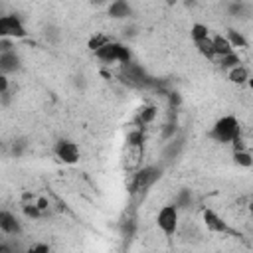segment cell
Wrapping results in <instances>:
<instances>
[{
  "label": "cell",
  "instance_id": "obj_1",
  "mask_svg": "<svg viewBox=\"0 0 253 253\" xmlns=\"http://www.w3.org/2000/svg\"><path fill=\"white\" fill-rule=\"evenodd\" d=\"M239 134H241V125H239L237 117H233V115H225V117L217 119L210 130V138L219 144H229Z\"/></svg>",
  "mask_w": 253,
  "mask_h": 253
},
{
  "label": "cell",
  "instance_id": "obj_2",
  "mask_svg": "<svg viewBox=\"0 0 253 253\" xmlns=\"http://www.w3.org/2000/svg\"><path fill=\"white\" fill-rule=\"evenodd\" d=\"M101 61H105V63H115V61H119L121 65L123 63H128L130 61V49L126 47V45H123V43H119V42H109V43H105L103 47H99L97 51H93Z\"/></svg>",
  "mask_w": 253,
  "mask_h": 253
},
{
  "label": "cell",
  "instance_id": "obj_3",
  "mask_svg": "<svg viewBox=\"0 0 253 253\" xmlns=\"http://www.w3.org/2000/svg\"><path fill=\"white\" fill-rule=\"evenodd\" d=\"M160 176H162V168H160V166H154V164H152V166H144V168H140V170L134 174L128 192H130V194L144 192V190H148Z\"/></svg>",
  "mask_w": 253,
  "mask_h": 253
},
{
  "label": "cell",
  "instance_id": "obj_4",
  "mask_svg": "<svg viewBox=\"0 0 253 253\" xmlns=\"http://www.w3.org/2000/svg\"><path fill=\"white\" fill-rule=\"evenodd\" d=\"M156 225L166 237H172L178 229V208L174 204L162 206L158 215H156Z\"/></svg>",
  "mask_w": 253,
  "mask_h": 253
},
{
  "label": "cell",
  "instance_id": "obj_5",
  "mask_svg": "<svg viewBox=\"0 0 253 253\" xmlns=\"http://www.w3.org/2000/svg\"><path fill=\"white\" fill-rule=\"evenodd\" d=\"M123 79L132 87H152V81H154L152 77H148L144 67L134 61L123 63Z\"/></svg>",
  "mask_w": 253,
  "mask_h": 253
},
{
  "label": "cell",
  "instance_id": "obj_6",
  "mask_svg": "<svg viewBox=\"0 0 253 253\" xmlns=\"http://www.w3.org/2000/svg\"><path fill=\"white\" fill-rule=\"evenodd\" d=\"M26 28L16 14H4L0 16V38H26Z\"/></svg>",
  "mask_w": 253,
  "mask_h": 253
},
{
  "label": "cell",
  "instance_id": "obj_7",
  "mask_svg": "<svg viewBox=\"0 0 253 253\" xmlns=\"http://www.w3.org/2000/svg\"><path fill=\"white\" fill-rule=\"evenodd\" d=\"M53 152H55V156L63 164H75V162H79V146L73 140H69V138L57 140L55 146H53Z\"/></svg>",
  "mask_w": 253,
  "mask_h": 253
},
{
  "label": "cell",
  "instance_id": "obj_8",
  "mask_svg": "<svg viewBox=\"0 0 253 253\" xmlns=\"http://www.w3.org/2000/svg\"><path fill=\"white\" fill-rule=\"evenodd\" d=\"M20 67H22V59H20V55L14 49L0 51V73L8 75V73L18 71Z\"/></svg>",
  "mask_w": 253,
  "mask_h": 253
},
{
  "label": "cell",
  "instance_id": "obj_9",
  "mask_svg": "<svg viewBox=\"0 0 253 253\" xmlns=\"http://www.w3.org/2000/svg\"><path fill=\"white\" fill-rule=\"evenodd\" d=\"M202 217H204V223L210 231L213 233H231V229L227 227V223L213 211V210H204L202 211Z\"/></svg>",
  "mask_w": 253,
  "mask_h": 253
},
{
  "label": "cell",
  "instance_id": "obj_10",
  "mask_svg": "<svg viewBox=\"0 0 253 253\" xmlns=\"http://www.w3.org/2000/svg\"><path fill=\"white\" fill-rule=\"evenodd\" d=\"M0 231L6 233V235H20L22 233V225L16 219L14 213H10L6 210H0Z\"/></svg>",
  "mask_w": 253,
  "mask_h": 253
},
{
  "label": "cell",
  "instance_id": "obj_11",
  "mask_svg": "<svg viewBox=\"0 0 253 253\" xmlns=\"http://www.w3.org/2000/svg\"><path fill=\"white\" fill-rule=\"evenodd\" d=\"M156 115H158V109H156L154 105H146V107L138 109V113H136V117H134V125H136L138 128H142V126L150 125V123L156 119Z\"/></svg>",
  "mask_w": 253,
  "mask_h": 253
},
{
  "label": "cell",
  "instance_id": "obj_12",
  "mask_svg": "<svg viewBox=\"0 0 253 253\" xmlns=\"http://www.w3.org/2000/svg\"><path fill=\"white\" fill-rule=\"evenodd\" d=\"M130 14H132V10H130V4L126 0H113L109 4V16L115 18V20L128 18Z\"/></svg>",
  "mask_w": 253,
  "mask_h": 253
},
{
  "label": "cell",
  "instance_id": "obj_13",
  "mask_svg": "<svg viewBox=\"0 0 253 253\" xmlns=\"http://www.w3.org/2000/svg\"><path fill=\"white\" fill-rule=\"evenodd\" d=\"M211 40V47H213V55H225V53H229V51H233V47L229 45V42H227V38L225 36H221V34H217V36H213V38H210Z\"/></svg>",
  "mask_w": 253,
  "mask_h": 253
},
{
  "label": "cell",
  "instance_id": "obj_14",
  "mask_svg": "<svg viewBox=\"0 0 253 253\" xmlns=\"http://www.w3.org/2000/svg\"><path fill=\"white\" fill-rule=\"evenodd\" d=\"M229 81L235 85H243L249 81V69L245 65H237L233 69H229Z\"/></svg>",
  "mask_w": 253,
  "mask_h": 253
},
{
  "label": "cell",
  "instance_id": "obj_15",
  "mask_svg": "<svg viewBox=\"0 0 253 253\" xmlns=\"http://www.w3.org/2000/svg\"><path fill=\"white\" fill-rule=\"evenodd\" d=\"M217 65H219L221 69H227V71H229V69L241 65V57H239L235 51H229V53H225V55H219Z\"/></svg>",
  "mask_w": 253,
  "mask_h": 253
},
{
  "label": "cell",
  "instance_id": "obj_16",
  "mask_svg": "<svg viewBox=\"0 0 253 253\" xmlns=\"http://www.w3.org/2000/svg\"><path fill=\"white\" fill-rule=\"evenodd\" d=\"M227 42H229V45L231 47H237V49H243V47H247V40H245V36L241 34V32H237V30H233V28H229L227 30Z\"/></svg>",
  "mask_w": 253,
  "mask_h": 253
},
{
  "label": "cell",
  "instance_id": "obj_17",
  "mask_svg": "<svg viewBox=\"0 0 253 253\" xmlns=\"http://www.w3.org/2000/svg\"><path fill=\"white\" fill-rule=\"evenodd\" d=\"M126 142H128V146H130L132 150H140L142 144H144V132H142V128L130 130V132L126 134Z\"/></svg>",
  "mask_w": 253,
  "mask_h": 253
},
{
  "label": "cell",
  "instance_id": "obj_18",
  "mask_svg": "<svg viewBox=\"0 0 253 253\" xmlns=\"http://www.w3.org/2000/svg\"><path fill=\"white\" fill-rule=\"evenodd\" d=\"M192 190H188V188H182L178 194H176V198H174V206L178 208V210H186L188 206H192Z\"/></svg>",
  "mask_w": 253,
  "mask_h": 253
},
{
  "label": "cell",
  "instance_id": "obj_19",
  "mask_svg": "<svg viewBox=\"0 0 253 253\" xmlns=\"http://www.w3.org/2000/svg\"><path fill=\"white\" fill-rule=\"evenodd\" d=\"M233 162L237 166H243V168H251L253 166V158H251V152L241 148V150H233Z\"/></svg>",
  "mask_w": 253,
  "mask_h": 253
},
{
  "label": "cell",
  "instance_id": "obj_20",
  "mask_svg": "<svg viewBox=\"0 0 253 253\" xmlns=\"http://www.w3.org/2000/svg\"><path fill=\"white\" fill-rule=\"evenodd\" d=\"M194 43H196L198 51H200L206 59H213V57H215V55H213V47H211V40H210V38H204V40L194 42Z\"/></svg>",
  "mask_w": 253,
  "mask_h": 253
},
{
  "label": "cell",
  "instance_id": "obj_21",
  "mask_svg": "<svg viewBox=\"0 0 253 253\" xmlns=\"http://www.w3.org/2000/svg\"><path fill=\"white\" fill-rule=\"evenodd\" d=\"M190 36H192L194 42H200V40H204V38H210V28H208L206 24H194V26L190 28Z\"/></svg>",
  "mask_w": 253,
  "mask_h": 253
},
{
  "label": "cell",
  "instance_id": "obj_22",
  "mask_svg": "<svg viewBox=\"0 0 253 253\" xmlns=\"http://www.w3.org/2000/svg\"><path fill=\"white\" fill-rule=\"evenodd\" d=\"M111 40H109V36H105V34H95V36H91L89 38V42H87V47L91 49V51H97L99 47H103L105 43H109Z\"/></svg>",
  "mask_w": 253,
  "mask_h": 253
},
{
  "label": "cell",
  "instance_id": "obj_23",
  "mask_svg": "<svg viewBox=\"0 0 253 253\" xmlns=\"http://www.w3.org/2000/svg\"><path fill=\"white\" fill-rule=\"evenodd\" d=\"M176 132H178V125H176V121H168V123L162 126V138H164V140L174 138Z\"/></svg>",
  "mask_w": 253,
  "mask_h": 253
},
{
  "label": "cell",
  "instance_id": "obj_24",
  "mask_svg": "<svg viewBox=\"0 0 253 253\" xmlns=\"http://www.w3.org/2000/svg\"><path fill=\"white\" fill-rule=\"evenodd\" d=\"M166 97H168V105H170V109H178V107L182 105V95H180L178 91H168Z\"/></svg>",
  "mask_w": 253,
  "mask_h": 253
},
{
  "label": "cell",
  "instance_id": "obj_25",
  "mask_svg": "<svg viewBox=\"0 0 253 253\" xmlns=\"http://www.w3.org/2000/svg\"><path fill=\"white\" fill-rule=\"evenodd\" d=\"M24 213H26L28 217H32V219H40V217L43 215V211H42L38 206H32V204L24 206Z\"/></svg>",
  "mask_w": 253,
  "mask_h": 253
},
{
  "label": "cell",
  "instance_id": "obj_26",
  "mask_svg": "<svg viewBox=\"0 0 253 253\" xmlns=\"http://www.w3.org/2000/svg\"><path fill=\"white\" fill-rule=\"evenodd\" d=\"M229 14L235 16V18H237V16H243V14H245V4H243V2H231V4H229Z\"/></svg>",
  "mask_w": 253,
  "mask_h": 253
},
{
  "label": "cell",
  "instance_id": "obj_27",
  "mask_svg": "<svg viewBox=\"0 0 253 253\" xmlns=\"http://www.w3.org/2000/svg\"><path fill=\"white\" fill-rule=\"evenodd\" d=\"M47 251H49V245H45V243H38V245L30 247V253H47Z\"/></svg>",
  "mask_w": 253,
  "mask_h": 253
},
{
  "label": "cell",
  "instance_id": "obj_28",
  "mask_svg": "<svg viewBox=\"0 0 253 253\" xmlns=\"http://www.w3.org/2000/svg\"><path fill=\"white\" fill-rule=\"evenodd\" d=\"M24 148H26V142H24V140H16L14 146H12V152H14L16 156H20V154L24 152Z\"/></svg>",
  "mask_w": 253,
  "mask_h": 253
},
{
  "label": "cell",
  "instance_id": "obj_29",
  "mask_svg": "<svg viewBox=\"0 0 253 253\" xmlns=\"http://www.w3.org/2000/svg\"><path fill=\"white\" fill-rule=\"evenodd\" d=\"M8 87H10L8 77H6L4 73H0V95H2V93H6V91H8Z\"/></svg>",
  "mask_w": 253,
  "mask_h": 253
},
{
  "label": "cell",
  "instance_id": "obj_30",
  "mask_svg": "<svg viewBox=\"0 0 253 253\" xmlns=\"http://www.w3.org/2000/svg\"><path fill=\"white\" fill-rule=\"evenodd\" d=\"M6 49H12V43L8 38H0V51H6Z\"/></svg>",
  "mask_w": 253,
  "mask_h": 253
},
{
  "label": "cell",
  "instance_id": "obj_31",
  "mask_svg": "<svg viewBox=\"0 0 253 253\" xmlns=\"http://www.w3.org/2000/svg\"><path fill=\"white\" fill-rule=\"evenodd\" d=\"M196 4V0H186V6H194Z\"/></svg>",
  "mask_w": 253,
  "mask_h": 253
},
{
  "label": "cell",
  "instance_id": "obj_32",
  "mask_svg": "<svg viewBox=\"0 0 253 253\" xmlns=\"http://www.w3.org/2000/svg\"><path fill=\"white\" fill-rule=\"evenodd\" d=\"M176 2H178V0H168V4H176Z\"/></svg>",
  "mask_w": 253,
  "mask_h": 253
},
{
  "label": "cell",
  "instance_id": "obj_33",
  "mask_svg": "<svg viewBox=\"0 0 253 253\" xmlns=\"http://www.w3.org/2000/svg\"><path fill=\"white\" fill-rule=\"evenodd\" d=\"M93 2H97V4H101V2H105V0H93Z\"/></svg>",
  "mask_w": 253,
  "mask_h": 253
}]
</instances>
